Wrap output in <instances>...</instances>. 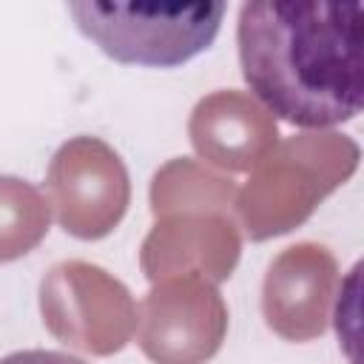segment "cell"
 Instances as JSON below:
<instances>
[{
    "label": "cell",
    "mask_w": 364,
    "mask_h": 364,
    "mask_svg": "<svg viewBox=\"0 0 364 364\" xmlns=\"http://www.w3.org/2000/svg\"><path fill=\"white\" fill-rule=\"evenodd\" d=\"M228 333V307L202 276L154 282L139 304L136 341L154 364H205Z\"/></svg>",
    "instance_id": "obj_6"
},
{
    "label": "cell",
    "mask_w": 364,
    "mask_h": 364,
    "mask_svg": "<svg viewBox=\"0 0 364 364\" xmlns=\"http://www.w3.org/2000/svg\"><path fill=\"white\" fill-rule=\"evenodd\" d=\"M0 364H85V361L68 353H54V350H20L0 358Z\"/></svg>",
    "instance_id": "obj_12"
},
{
    "label": "cell",
    "mask_w": 364,
    "mask_h": 364,
    "mask_svg": "<svg viewBox=\"0 0 364 364\" xmlns=\"http://www.w3.org/2000/svg\"><path fill=\"white\" fill-rule=\"evenodd\" d=\"M48 233V199L17 176H0V262L26 256Z\"/></svg>",
    "instance_id": "obj_11"
},
{
    "label": "cell",
    "mask_w": 364,
    "mask_h": 364,
    "mask_svg": "<svg viewBox=\"0 0 364 364\" xmlns=\"http://www.w3.org/2000/svg\"><path fill=\"white\" fill-rule=\"evenodd\" d=\"M40 307L60 341L94 355L122 350L136 330L131 293L102 267L85 262L51 267L40 284Z\"/></svg>",
    "instance_id": "obj_4"
},
{
    "label": "cell",
    "mask_w": 364,
    "mask_h": 364,
    "mask_svg": "<svg viewBox=\"0 0 364 364\" xmlns=\"http://www.w3.org/2000/svg\"><path fill=\"white\" fill-rule=\"evenodd\" d=\"M236 188L230 179H219L191 159H173L168 162L151 185V208L154 216L162 219L171 210H199V213H213L225 210V205H233Z\"/></svg>",
    "instance_id": "obj_10"
},
{
    "label": "cell",
    "mask_w": 364,
    "mask_h": 364,
    "mask_svg": "<svg viewBox=\"0 0 364 364\" xmlns=\"http://www.w3.org/2000/svg\"><path fill=\"white\" fill-rule=\"evenodd\" d=\"M48 205L65 233L77 239L108 236L128 210L131 182L119 154L97 136H74L48 165Z\"/></svg>",
    "instance_id": "obj_5"
},
{
    "label": "cell",
    "mask_w": 364,
    "mask_h": 364,
    "mask_svg": "<svg viewBox=\"0 0 364 364\" xmlns=\"http://www.w3.org/2000/svg\"><path fill=\"white\" fill-rule=\"evenodd\" d=\"M77 28L111 60L142 68H176L208 51L225 3H68Z\"/></svg>",
    "instance_id": "obj_2"
},
{
    "label": "cell",
    "mask_w": 364,
    "mask_h": 364,
    "mask_svg": "<svg viewBox=\"0 0 364 364\" xmlns=\"http://www.w3.org/2000/svg\"><path fill=\"white\" fill-rule=\"evenodd\" d=\"M336 287V259L327 247L301 242L276 256L262 284V313L287 341H310L324 333Z\"/></svg>",
    "instance_id": "obj_7"
},
{
    "label": "cell",
    "mask_w": 364,
    "mask_h": 364,
    "mask_svg": "<svg viewBox=\"0 0 364 364\" xmlns=\"http://www.w3.org/2000/svg\"><path fill=\"white\" fill-rule=\"evenodd\" d=\"M188 134L193 151L225 171L256 168L279 139L273 117L242 91H216L199 100Z\"/></svg>",
    "instance_id": "obj_9"
},
{
    "label": "cell",
    "mask_w": 364,
    "mask_h": 364,
    "mask_svg": "<svg viewBox=\"0 0 364 364\" xmlns=\"http://www.w3.org/2000/svg\"><path fill=\"white\" fill-rule=\"evenodd\" d=\"M350 145L353 142L344 139L321 162L313 159L316 136H293L282 145H273L233 202L247 236L262 242L304 222L313 208L355 171L358 151L341 156V151Z\"/></svg>",
    "instance_id": "obj_3"
},
{
    "label": "cell",
    "mask_w": 364,
    "mask_h": 364,
    "mask_svg": "<svg viewBox=\"0 0 364 364\" xmlns=\"http://www.w3.org/2000/svg\"><path fill=\"white\" fill-rule=\"evenodd\" d=\"M239 259V233L225 213L162 216L142 245V270L151 282L202 276L222 282Z\"/></svg>",
    "instance_id": "obj_8"
},
{
    "label": "cell",
    "mask_w": 364,
    "mask_h": 364,
    "mask_svg": "<svg viewBox=\"0 0 364 364\" xmlns=\"http://www.w3.org/2000/svg\"><path fill=\"white\" fill-rule=\"evenodd\" d=\"M236 48L242 77L270 117L333 128L361 114V3L250 0L239 9Z\"/></svg>",
    "instance_id": "obj_1"
}]
</instances>
